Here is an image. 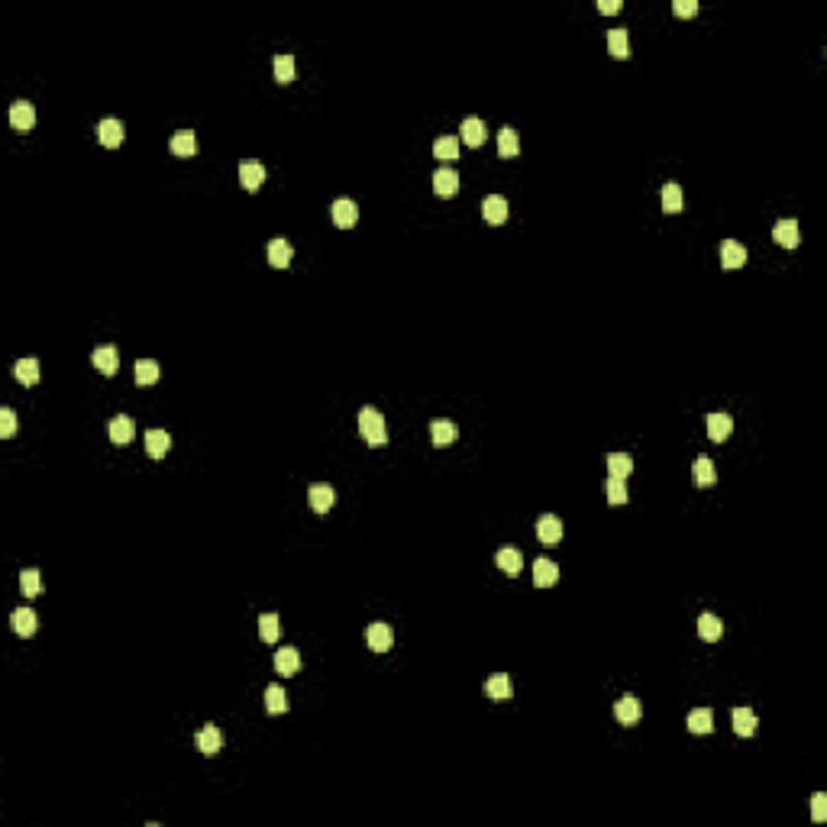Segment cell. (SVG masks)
<instances>
[{
    "label": "cell",
    "mask_w": 827,
    "mask_h": 827,
    "mask_svg": "<svg viewBox=\"0 0 827 827\" xmlns=\"http://www.w3.org/2000/svg\"><path fill=\"white\" fill-rule=\"evenodd\" d=\"M359 433H362V440L369 443V446H385L388 443V423H385V417H381L375 407H369L365 404L362 411H359Z\"/></svg>",
    "instance_id": "obj_1"
},
{
    "label": "cell",
    "mask_w": 827,
    "mask_h": 827,
    "mask_svg": "<svg viewBox=\"0 0 827 827\" xmlns=\"http://www.w3.org/2000/svg\"><path fill=\"white\" fill-rule=\"evenodd\" d=\"M614 717L624 727H633V724L643 717V708H640V701L633 698V695H621V698L614 701Z\"/></svg>",
    "instance_id": "obj_2"
},
{
    "label": "cell",
    "mask_w": 827,
    "mask_h": 827,
    "mask_svg": "<svg viewBox=\"0 0 827 827\" xmlns=\"http://www.w3.org/2000/svg\"><path fill=\"white\" fill-rule=\"evenodd\" d=\"M537 540H540L543 547H556V543L562 540V520L553 517V514H543V517L537 520Z\"/></svg>",
    "instance_id": "obj_3"
},
{
    "label": "cell",
    "mask_w": 827,
    "mask_h": 827,
    "mask_svg": "<svg viewBox=\"0 0 827 827\" xmlns=\"http://www.w3.org/2000/svg\"><path fill=\"white\" fill-rule=\"evenodd\" d=\"M365 640H369V650L372 653H388L394 646V631L388 624H372L369 631H365Z\"/></svg>",
    "instance_id": "obj_4"
},
{
    "label": "cell",
    "mask_w": 827,
    "mask_h": 827,
    "mask_svg": "<svg viewBox=\"0 0 827 827\" xmlns=\"http://www.w3.org/2000/svg\"><path fill=\"white\" fill-rule=\"evenodd\" d=\"M10 123H14L16 133H29V130L36 127V107L29 104V100H16V104L10 107Z\"/></svg>",
    "instance_id": "obj_5"
},
{
    "label": "cell",
    "mask_w": 827,
    "mask_h": 827,
    "mask_svg": "<svg viewBox=\"0 0 827 827\" xmlns=\"http://www.w3.org/2000/svg\"><path fill=\"white\" fill-rule=\"evenodd\" d=\"M730 433H734V417H730L727 411L708 414V436H711V443H724Z\"/></svg>",
    "instance_id": "obj_6"
},
{
    "label": "cell",
    "mask_w": 827,
    "mask_h": 827,
    "mask_svg": "<svg viewBox=\"0 0 827 827\" xmlns=\"http://www.w3.org/2000/svg\"><path fill=\"white\" fill-rule=\"evenodd\" d=\"M459 136H463L465 146L478 149V146H485V139H488V130H485V123L478 117H465L463 127H459Z\"/></svg>",
    "instance_id": "obj_7"
},
{
    "label": "cell",
    "mask_w": 827,
    "mask_h": 827,
    "mask_svg": "<svg viewBox=\"0 0 827 827\" xmlns=\"http://www.w3.org/2000/svg\"><path fill=\"white\" fill-rule=\"evenodd\" d=\"M107 433H110V443H117V446H127V443L136 436V423H133V417H127V414L113 417L110 427H107Z\"/></svg>",
    "instance_id": "obj_8"
},
{
    "label": "cell",
    "mask_w": 827,
    "mask_h": 827,
    "mask_svg": "<svg viewBox=\"0 0 827 827\" xmlns=\"http://www.w3.org/2000/svg\"><path fill=\"white\" fill-rule=\"evenodd\" d=\"M482 217H485V223H491V226L505 223V220H507V201L501 194H488L482 201Z\"/></svg>",
    "instance_id": "obj_9"
},
{
    "label": "cell",
    "mask_w": 827,
    "mask_h": 827,
    "mask_svg": "<svg viewBox=\"0 0 827 827\" xmlns=\"http://www.w3.org/2000/svg\"><path fill=\"white\" fill-rule=\"evenodd\" d=\"M239 181H243V188L246 191H259L262 184H265V165L262 162H243L239 165Z\"/></svg>",
    "instance_id": "obj_10"
},
{
    "label": "cell",
    "mask_w": 827,
    "mask_h": 827,
    "mask_svg": "<svg viewBox=\"0 0 827 827\" xmlns=\"http://www.w3.org/2000/svg\"><path fill=\"white\" fill-rule=\"evenodd\" d=\"M333 223L337 226H343V230H349V226H356V220H359V207H356V201H349V197H339V201H333Z\"/></svg>",
    "instance_id": "obj_11"
},
{
    "label": "cell",
    "mask_w": 827,
    "mask_h": 827,
    "mask_svg": "<svg viewBox=\"0 0 827 827\" xmlns=\"http://www.w3.org/2000/svg\"><path fill=\"white\" fill-rule=\"evenodd\" d=\"M307 501H310V507H314L317 514H327L330 507L337 505V491L330 488V485H310V491H307Z\"/></svg>",
    "instance_id": "obj_12"
},
{
    "label": "cell",
    "mask_w": 827,
    "mask_h": 827,
    "mask_svg": "<svg viewBox=\"0 0 827 827\" xmlns=\"http://www.w3.org/2000/svg\"><path fill=\"white\" fill-rule=\"evenodd\" d=\"M91 362H94V369L104 372V375H117V369H120V352H117V346H98V349H94V356H91Z\"/></svg>",
    "instance_id": "obj_13"
},
{
    "label": "cell",
    "mask_w": 827,
    "mask_h": 827,
    "mask_svg": "<svg viewBox=\"0 0 827 827\" xmlns=\"http://www.w3.org/2000/svg\"><path fill=\"white\" fill-rule=\"evenodd\" d=\"M559 582V566L553 559H537L533 562V585L537 589H549Z\"/></svg>",
    "instance_id": "obj_14"
},
{
    "label": "cell",
    "mask_w": 827,
    "mask_h": 827,
    "mask_svg": "<svg viewBox=\"0 0 827 827\" xmlns=\"http://www.w3.org/2000/svg\"><path fill=\"white\" fill-rule=\"evenodd\" d=\"M98 139L104 142L107 149H117L120 142H123V123H120L117 117H107L98 123Z\"/></svg>",
    "instance_id": "obj_15"
},
{
    "label": "cell",
    "mask_w": 827,
    "mask_h": 827,
    "mask_svg": "<svg viewBox=\"0 0 827 827\" xmlns=\"http://www.w3.org/2000/svg\"><path fill=\"white\" fill-rule=\"evenodd\" d=\"M772 236H776V243L785 246V249H795V246L801 243V230H799V223H795L792 217H789V220H779L776 230H772Z\"/></svg>",
    "instance_id": "obj_16"
},
{
    "label": "cell",
    "mask_w": 827,
    "mask_h": 827,
    "mask_svg": "<svg viewBox=\"0 0 827 827\" xmlns=\"http://www.w3.org/2000/svg\"><path fill=\"white\" fill-rule=\"evenodd\" d=\"M220 747H223V734H220L214 724H207V727L197 734V750H201L204 757H217Z\"/></svg>",
    "instance_id": "obj_17"
},
{
    "label": "cell",
    "mask_w": 827,
    "mask_h": 827,
    "mask_svg": "<svg viewBox=\"0 0 827 827\" xmlns=\"http://www.w3.org/2000/svg\"><path fill=\"white\" fill-rule=\"evenodd\" d=\"M275 669H278V675H285V679L301 669V656H297L295 646H281V650L275 653Z\"/></svg>",
    "instance_id": "obj_18"
},
{
    "label": "cell",
    "mask_w": 827,
    "mask_h": 827,
    "mask_svg": "<svg viewBox=\"0 0 827 827\" xmlns=\"http://www.w3.org/2000/svg\"><path fill=\"white\" fill-rule=\"evenodd\" d=\"M433 191L440 197H453L459 191V175L456 169H436L433 172Z\"/></svg>",
    "instance_id": "obj_19"
},
{
    "label": "cell",
    "mask_w": 827,
    "mask_h": 827,
    "mask_svg": "<svg viewBox=\"0 0 827 827\" xmlns=\"http://www.w3.org/2000/svg\"><path fill=\"white\" fill-rule=\"evenodd\" d=\"M692 482L698 485V488H708V485L717 482V472H715V463H711L708 456H698L692 463Z\"/></svg>",
    "instance_id": "obj_20"
},
{
    "label": "cell",
    "mask_w": 827,
    "mask_h": 827,
    "mask_svg": "<svg viewBox=\"0 0 827 827\" xmlns=\"http://www.w3.org/2000/svg\"><path fill=\"white\" fill-rule=\"evenodd\" d=\"M430 436H433V446H453L459 440V427L453 421H433L430 423Z\"/></svg>",
    "instance_id": "obj_21"
},
{
    "label": "cell",
    "mask_w": 827,
    "mask_h": 827,
    "mask_svg": "<svg viewBox=\"0 0 827 827\" xmlns=\"http://www.w3.org/2000/svg\"><path fill=\"white\" fill-rule=\"evenodd\" d=\"M743 262H747V249H743V243H737V239H724V243H721V265L724 268H740Z\"/></svg>",
    "instance_id": "obj_22"
},
{
    "label": "cell",
    "mask_w": 827,
    "mask_h": 827,
    "mask_svg": "<svg viewBox=\"0 0 827 827\" xmlns=\"http://www.w3.org/2000/svg\"><path fill=\"white\" fill-rule=\"evenodd\" d=\"M291 259H295V249H291L288 239H272V243H268V262H272L275 268H288Z\"/></svg>",
    "instance_id": "obj_23"
},
{
    "label": "cell",
    "mask_w": 827,
    "mask_h": 827,
    "mask_svg": "<svg viewBox=\"0 0 827 827\" xmlns=\"http://www.w3.org/2000/svg\"><path fill=\"white\" fill-rule=\"evenodd\" d=\"M698 637L701 640H708V643H715V640L724 637V621H717L711 611H705V614L698 617Z\"/></svg>",
    "instance_id": "obj_24"
},
{
    "label": "cell",
    "mask_w": 827,
    "mask_h": 827,
    "mask_svg": "<svg viewBox=\"0 0 827 827\" xmlns=\"http://www.w3.org/2000/svg\"><path fill=\"white\" fill-rule=\"evenodd\" d=\"M172 155H178V159H191V155L197 152V136L191 133V130H181V133L172 136Z\"/></svg>",
    "instance_id": "obj_25"
},
{
    "label": "cell",
    "mask_w": 827,
    "mask_h": 827,
    "mask_svg": "<svg viewBox=\"0 0 827 827\" xmlns=\"http://www.w3.org/2000/svg\"><path fill=\"white\" fill-rule=\"evenodd\" d=\"M485 695H488L491 701H511L514 695V685L507 675H491L488 682H485Z\"/></svg>",
    "instance_id": "obj_26"
},
{
    "label": "cell",
    "mask_w": 827,
    "mask_h": 827,
    "mask_svg": "<svg viewBox=\"0 0 827 827\" xmlns=\"http://www.w3.org/2000/svg\"><path fill=\"white\" fill-rule=\"evenodd\" d=\"M730 721H734V734L737 737H753V734H757V727H759L757 715H753L750 708H737Z\"/></svg>",
    "instance_id": "obj_27"
},
{
    "label": "cell",
    "mask_w": 827,
    "mask_h": 827,
    "mask_svg": "<svg viewBox=\"0 0 827 827\" xmlns=\"http://www.w3.org/2000/svg\"><path fill=\"white\" fill-rule=\"evenodd\" d=\"M498 155H501V159H514V155H520V136H517V130H514V127H501Z\"/></svg>",
    "instance_id": "obj_28"
},
{
    "label": "cell",
    "mask_w": 827,
    "mask_h": 827,
    "mask_svg": "<svg viewBox=\"0 0 827 827\" xmlns=\"http://www.w3.org/2000/svg\"><path fill=\"white\" fill-rule=\"evenodd\" d=\"M688 730L692 734H711L715 730V711L711 708H695L692 715H688Z\"/></svg>",
    "instance_id": "obj_29"
},
{
    "label": "cell",
    "mask_w": 827,
    "mask_h": 827,
    "mask_svg": "<svg viewBox=\"0 0 827 827\" xmlns=\"http://www.w3.org/2000/svg\"><path fill=\"white\" fill-rule=\"evenodd\" d=\"M495 562H498V569H501L505 575H520V569H524V556H520L517 549H511V547L498 549Z\"/></svg>",
    "instance_id": "obj_30"
},
{
    "label": "cell",
    "mask_w": 827,
    "mask_h": 827,
    "mask_svg": "<svg viewBox=\"0 0 827 827\" xmlns=\"http://www.w3.org/2000/svg\"><path fill=\"white\" fill-rule=\"evenodd\" d=\"M608 49L614 58H631V39H627V29L624 26H614L608 33Z\"/></svg>",
    "instance_id": "obj_31"
},
{
    "label": "cell",
    "mask_w": 827,
    "mask_h": 827,
    "mask_svg": "<svg viewBox=\"0 0 827 827\" xmlns=\"http://www.w3.org/2000/svg\"><path fill=\"white\" fill-rule=\"evenodd\" d=\"M10 627H14V633H20V637H33V633H36V611H29V608L14 611Z\"/></svg>",
    "instance_id": "obj_32"
},
{
    "label": "cell",
    "mask_w": 827,
    "mask_h": 827,
    "mask_svg": "<svg viewBox=\"0 0 827 827\" xmlns=\"http://www.w3.org/2000/svg\"><path fill=\"white\" fill-rule=\"evenodd\" d=\"M169 446H172V436L165 433V430H149L146 433V453L152 459H162L169 453Z\"/></svg>",
    "instance_id": "obj_33"
},
{
    "label": "cell",
    "mask_w": 827,
    "mask_h": 827,
    "mask_svg": "<svg viewBox=\"0 0 827 827\" xmlns=\"http://www.w3.org/2000/svg\"><path fill=\"white\" fill-rule=\"evenodd\" d=\"M631 472H633V459L627 456V453H611L608 456V475L611 478H621V482H624Z\"/></svg>",
    "instance_id": "obj_34"
},
{
    "label": "cell",
    "mask_w": 827,
    "mask_h": 827,
    "mask_svg": "<svg viewBox=\"0 0 827 827\" xmlns=\"http://www.w3.org/2000/svg\"><path fill=\"white\" fill-rule=\"evenodd\" d=\"M14 375L20 385H26V388L36 385V381H39V362H36V359H20V362L14 365Z\"/></svg>",
    "instance_id": "obj_35"
},
{
    "label": "cell",
    "mask_w": 827,
    "mask_h": 827,
    "mask_svg": "<svg viewBox=\"0 0 827 827\" xmlns=\"http://www.w3.org/2000/svg\"><path fill=\"white\" fill-rule=\"evenodd\" d=\"M288 695H285V688L281 685H268L265 688V708H268V715H285L288 711Z\"/></svg>",
    "instance_id": "obj_36"
},
{
    "label": "cell",
    "mask_w": 827,
    "mask_h": 827,
    "mask_svg": "<svg viewBox=\"0 0 827 827\" xmlns=\"http://www.w3.org/2000/svg\"><path fill=\"white\" fill-rule=\"evenodd\" d=\"M20 591L26 598H36L39 591H43V575H39V569H23V572H20Z\"/></svg>",
    "instance_id": "obj_37"
},
{
    "label": "cell",
    "mask_w": 827,
    "mask_h": 827,
    "mask_svg": "<svg viewBox=\"0 0 827 827\" xmlns=\"http://www.w3.org/2000/svg\"><path fill=\"white\" fill-rule=\"evenodd\" d=\"M162 375L159 362H152V359H139L136 362V385H155Z\"/></svg>",
    "instance_id": "obj_38"
},
{
    "label": "cell",
    "mask_w": 827,
    "mask_h": 827,
    "mask_svg": "<svg viewBox=\"0 0 827 827\" xmlns=\"http://www.w3.org/2000/svg\"><path fill=\"white\" fill-rule=\"evenodd\" d=\"M663 211H666V214H682V188L675 181L663 184Z\"/></svg>",
    "instance_id": "obj_39"
},
{
    "label": "cell",
    "mask_w": 827,
    "mask_h": 827,
    "mask_svg": "<svg viewBox=\"0 0 827 827\" xmlns=\"http://www.w3.org/2000/svg\"><path fill=\"white\" fill-rule=\"evenodd\" d=\"M433 155H436V159H443V162L459 159V139H456V136H440V139L433 142Z\"/></svg>",
    "instance_id": "obj_40"
},
{
    "label": "cell",
    "mask_w": 827,
    "mask_h": 827,
    "mask_svg": "<svg viewBox=\"0 0 827 827\" xmlns=\"http://www.w3.org/2000/svg\"><path fill=\"white\" fill-rule=\"evenodd\" d=\"M275 81H281V85H291V81H295V58L288 56V52L275 56Z\"/></svg>",
    "instance_id": "obj_41"
},
{
    "label": "cell",
    "mask_w": 827,
    "mask_h": 827,
    "mask_svg": "<svg viewBox=\"0 0 827 827\" xmlns=\"http://www.w3.org/2000/svg\"><path fill=\"white\" fill-rule=\"evenodd\" d=\"M604 491H608V505H627V485L621 482V478H608V485H604Z\"/></svg>",
    "instance_id": "obj_42"
},
{
    "label": "cell",
    "mask_w": 827,
    "mask_h": 827,
    "mask_svg": "<svg viewBox=\"0 0 827 827\" xmlns=\"http://www.w3.org/2000/svg\"><path fill=\"white\" fill-rule=\"evenodd\" d=\"M278 631H281V627H278V614H262L259 617V633H262V640H265V643H275V640H278Z\"/></svg>",
    "instance_id": "obj_43"
},
{
    "label": "cell",
    "mask_w": 827,
    "mask_h": 827,
    "mask_svg": "<svg viewBox=\"0 0 827 827\" xmlns=\"http://www.w3.org/2000/svg\"><path fill=\"white\" fill-rule=\"evenodd\" d=\"M16 433V414L10 407L0 411V436H14Z\"/></svg>",
    "instance_id": "obj_44"
},
{
    "label": "cell",
    "mask_w": 827,
    "mask_h": 827,
    "mask_svg": "<svg viewBox=\"0 0 827 827\" xmlns=\"http://www.w3.org/2000/svg\"><path fill=\"white\" fill-rule=\"evenodd\" d=\"M811 818L818 821V824H821V821H827V795L824 792H818L811 799Z\"/></svg>",
    "instance_id": "obj_45"
},
{
    "label": "cell",
    "mask_w": 827,
    "mask_h": 827,
    "mask_svg": "<svg viewBox=\"0 0 827 827\" xmlns=\"http://www.w3.org/2000/svg\"><path fill=\"white\" fill-rule=\"evenodd\" d=\"M673 10L679 16H695V14H698V0H675Z\"/></svg>",
    "instance_id": "obj_46"
},
{
    "label": "cell",
    "mask_w": 827,
    "mask_h": 827,
    "mask_svg": "<svg viewBox=\"0 0 827 827\" xmlns=\"http://www.w3.org/2000/svg\"><path fill=\"white\" fill-rule=\"evenodd\" d=\"M598 10H601V14H617V10H621V0H601Z\"/></svg>",
    "instance_id": "obj_47"
}]
</instances>
